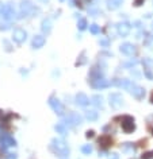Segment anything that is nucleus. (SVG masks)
<instances>
[{"instance_id":"17","label":"nucleus","mask_w":153,"mask_h":159,"mask_svg":"<svg viewBox=\"0 0 153 159\" xmlns=\"http://www.w3.org/2000/svg\"><path fill=\"white\" fill-rule=\"evenodd\" d=\"M111 143H113V140H111V138L107 136V135H103V136L99 138V146L102 148H107L108 146H111Z\"/></svg>"},{"instance_id":"19","label":"nucleus","mask_w":153,"mask_h":159,"mask_svg":"<svg viewBox=\"0 0 153 159\" xmlns=\"http://www.w3.org/2000/svg\"><path fill=\"white\" fill-rule=\"evenodd\" d=\"M123 0H106V4L108 9H117L119 8Z\"/></svg>"},{"instance_id":"5","label":"nucleus","mask_w":153,"mask_h":159,"mask_svg":"<svg viewBox=\"0 0 153 159\" xmlns=\"http://www.w3.org/2000/svg\"><path fill=\"white\" fill-rule=\"evenodd\" d=\"M2 18L6 20V22H11V20L15 18V8H14L12 3H7V4L3 6L2 8Z\"/></svg>"},{"instance_id":"25","label":"nucleus","mask_w":153,"mask_h":159,"mask_svg":"<svg viewBox=\"0 0 153 159\" xmlns=\"http://www.w3.org/2000/svg\"><path fill=\"white\" fill-rule=\"evenodd\" d=\"M81 153L86 154V155H90L91 153H92V146L91 144H86V146L81 147Z\"/></svg>"},{"instance_id":"14","label":"nucleus","mask_w":153,"mask_h":159,"mask_svg":"<svg viewBox=\"0 0 153 159\" xmlns=\"http://www.w3.org/2000/svg\"><path fill=\"white\" fill-rule=\"evenodd\" d=\"M152 59H144V74L148 80H153V69H152Z\"/></svg>"},{"instance_id":"34","label":"nucleus","mask_w":153,"mask_h":159,"mask_svg":"<svg viewBox=\"0 0 153 159\" xmlns=\"http://www.w3.org/2000/svg\"><path fill=\"white\" fill-rule=\"evenodd\" d=\"M3 43H4V46H6V50H7V51H11V49H10L8 42H7V40H4V42H3Z\"/></svg>"},{"instance_id":"6","label":"nucleus","mask_w":153,"mask_h":159,"mask_svg":"<svg viewBox=\"0 0 153 159\" xmlns=\"http://www.w3.org/2000/svg\"><path fill=\"white\" fill-rule=\"evenodd\" d=\"M121 126L122 130L125 131L126 134H130L135 130V124H134V119L131 116H123L121 119Z\"/></svg>"},{"instance_id":"10","label":"nucleus","mask_w":153,"mask_h":159,"mask_svg":"<svg viewBox=\"0 0 153 159\" xmlns=\"http://www.w3.org/2000/svg\"><path fill=\"white\" fill-rule=\"evenodd\" d=\"M91 85H92L95 89H104V88H108L111 85V82L108 80H106L104 77H99V78L91 80Z\"/></svg>"},{"instance_id":"18","label":"nucleus","mask_w":153,"mask_h":159,"mask_svg":"<svg viewBox=\"0 0 153 159\" xmlns=\"http://www.w3.org/2000/svg\"><path fill=\"white\" fill-rule=\"evenodd\" d=\"M42 31L43 34H46V35H49L50 31H52V22H50V19H43L42 20Z\"/></svg>"},{"instance_id":"4","label":"nucleus","mask_w":153,"mask_h":159,"mask_svg":"<svg viewBox=\"0 0 153 159\" xmlns=\"http://www.w3.org/2000/svg\"><path fill=\"white\" fill-rule=\"evenodd\" d=\"M83 119H81V116L77 112H70L68 116L64 117L62 123L65 124L66 127H76V126H80Z\"/></svg>"},{"instance_id":"15","label":"nucleus","mask_w":153,"mask_h":159,"mask_svg":"<svg viewBox=\"0 0 153 159\" xmlns=\"http://www.w3.org/2000/svg\"><path fill=\"white\" fill-rule=\"evenodd\" d=\"M45 42H46V39L43 35H35L31 40V46L34 49H41V47L45 45Z\"/></svg>"},{"instance_id":"40","label":"nucleus","mask_w":153,"mask_h":159,"mask_svg":"<svg viewBox=\"0 0 153 159\" xmlns=\"http://www.w3.org/2000/svg\"><path fill=\"white\" fill-rule=\"evenodd\" d=\"M60 2H64V0H60Z\"/></svg>"},{"instance_id":"33","label":"nucleus","mask_w":153,"mask_h":159,"mask_svg":"<svg viewBox=\"0 0 153 159\" xmlns=\"http://www.w3.org/2000/svg\"><path fill=\"white\" fill-rule=\"evenodd\" d=\"M108 159H119V157H118V154H111Z\"/></svg>"},{"instance_id":"9","label":"nucleus","mask_w":153,"mask_h":159,"mask_svg":"<svg viewBox=\"0 0 153 159\" xmlns=\"http://www.w3.org/2000/svg\"><path fill=\"white\" fill-rule=\"evenodd\" d=\"M49 105L52 107V109L56 112L58 116H62L64 115V105L61 104V101L58 99H56V97H50L49 99Z\"/></svg>"},{"instance_id":"27","label":"nucleus","mask_w":153,"mask_h":159,"mask_svg":"<svg viewBox=\"0 0 153 159\" xmlns=\"http://www.w3.org/2000/svg\"><path fill=\"white\" fill-rule=\"evenodd\" d=\"M99 45L103 46V47H108V45H110V40H108L107 38H102L99 40Z\"/></svg>"},{"instance_id":"13","label":"nucleus","mask_w":153,"mask_h":159,"mask_svg":"<svg viewBox=\"0 0 153 159\" xmlns=\"http://www.w3.org/2000/svg\"><path fill=\"white\" fill-rule=\"evenodd\" d=\"M130 30H131V26L129 25L127 22H121V23H118L117 25V31L122 38L127 36L129 34H130Z\"/></svg>"},{"instance_id":"38","label":"nucleus","mask_w":153,"mask_h":159,"mask_svg":"<svg viewBox=\"0 0 153 159\" xmlns=\"http://www.w3.org/2000/svg\"><path fill=\"white\" fill-rule=\"evenodd\" d=\"M39 2H41V3H47L49 0H39Z\"/></svg>"},{"instance_id":"22","label":"nucleus","mask_w":153,"mask_h":159,"mask_svg":"<svg viewBox=\"0 0 153 159\" xmlns=\"http://www.w3.org/2000/svg\"><path fill=\"white\" fill-rule=\"evenodd\" d=\"M54 130L57 131V134H60L61 136H65L66 132H68V130H66V126L64 123H60V124H57L56 127H54Z\"/></svg>"},{"instance_id":"21","label":"nucleus","mask_w":153,"mask_h":159,"mask_svg":"<svg viewBox=\"0 0 153 159\" xmlns=\"http://www.w3.org/2000/svg\"><path fill=\"white\" fill-rule=\"evenodd\" d=\"M86 117H87V120H90V121H95V120H98V117H99V112H96L95 109L86 111Z\"/></svg>"},{"instance_id":"23","label":"nucleus","mask_w":153,"mask_h":159,"mask_svg":"<svg viewBox=\"0 0 153 159\" xmlns=\"http://www.w3.org/2000/svg\"><path fill=\"white\" fill-rule=\"evenodd\" d=\"M122 151L123 153H134V146L131 143H125L122 146Z\"/></svg>"},{"instance_id":"26","label":"nucleus","mask_w":153,"mask_h":159,"mask_svg":"<svg viewBox=\"0 0 153 159\" xmlns=\"http://www.w3.org/2000/svg\"><path fill=\"white\" fill-rule=\"evenodd\" d=\"M90 31H91V34L96 35V34L100 32V27L98 26V25H91V26H90Z\"/></svg>"},{"instance_id":"1","label":"nucleus","mask_w":153,"mask_h":159,"mask_svg":"<svg viewBox=\"0 0 153 159\" xmlns=\"http://www.w3.org/2000/svg\"><path fill=\"white\" fill-rule=\"evenodd\" d=\"M111 84L115 85L117 88H122V89L127 90L131 96L135 97V99H138V100L144 99V96H145V89H144V88L140 86V85H137V84H134V82H131L130 80L115 78V80H113V82H111Z\"/></svg>"},{"instance_id":"8","label":"nucleus","mask_w":153,"mask_h":159,"mask_svg":"<svg viewBox=\"0 0 153 159\" xmlns=\"http://www.w3.org/2000/svg\"><path fill=\"white\" fill-rule=\"evenodd\" d=\"M108 101H110V105L114 109H119L123 105V97H122L121 93H111L108 96Z\"/></svg>"},{"instance_id":"37","label":"nucleus","mask_w":153,"mask_h":159,"mask_svg":"<svg viewBox=\"0 0 153 159\" xmlns=\"http://www.w3.org/2000/svg\"><path fill=\"white\" fill-rule=\"evenodd\" d=\"M2 8H3V4L0 3V18H2Z\"/></svg>"},{"instance_id":"36","label":"nucleus","mask_w":153,"mask_h":159,"mask_svg":"<svg viewBox=\"0 0 153 159\" xmlns=\"http://www.w3.org/2000/svg\"><path fill=\"white\" fill-rule=\"evenodd\" d=\"M81 58H84V53H83V55H81ZM84 62H86V59H81L80 62H77V63H76V65H83Z\"/></svg>"},{"instance_id":"7","label":"nucleus","mask_w":153,"mask_h":159,"mask_svg":"<svg viewBox=\"0 0 153 159\" xmlns=\"http://www.w3.org/2000/svg\"><path fill=\"white\" fill-rule=\"evenodd\" d=\"M0 146H2L3 150H7L8 147H14L16 146L15 139L8 134H2L0 135Z\"/></svg>"},{"instance_id":"28","label":"nucleus","mask_w":153,"mask_h":159,"mask_svg":"<svg viewBox=\"0 0 153 159\" xmlns=\"http://www.w3.org/2000/svg\"><path fill=\"white\" fill-rule=\"evenodd\" d=\"M91 0H76V6H80V7H84L86 4H90Z\"/></svg>"},{"instance_id":"20","label":"nucleus","mask_w":153,"mask_h":159,"mask_svg":"<svg viewBox=\"0 0 153 159\" xmlns=\"http://www.w3.org/2000/svg\"><path fill=\"white\" fill-rule=\"evenodd\" d=\"M91 104L96 108H102L103 107V99H102V96H98V94L92 96L91 97Z\"/></svg>"},{"instance_id":"24","label":"nucleus","mask_w":153,"mask_h":159,"mask_svg":"<svg viewBox=\"0 0 153 159\" xmlns=\"http://www.w3.org/2000/svg\"><path fill=\"white\" fill-rule=\"evenodd\" d=\"M87 20L86 19H83V18H81V19H79V22H77V28H79L80 30V31H83V30H86L87 28Z\"/></svg>"},{"instance_id":"29","label":"nucleus","mask_w":153,"mask_h":159,"mask_svg":"<svg viewBox=\"0 0 153 159\" xmlns=\"http://www.w3.org/2000/svg\"><path fill=\"white\" fill-rule=\"evenodd\" d=\"M8 28H11V25L10 23H6V25H0V30H8Z\"/></svg>"},{"instance_id":"35","label":"nucleus","mask_w":153,"mask_h":159,"mask_svg":"<svg viewBox=\"0 0 153 159\" xmlns=\"http://www.w3.org/2000/svg\"><path fill=\"white\" fill-rule=\"evenodd\" d=\"M18 157H16V154H8V157H7V159H16Z\"/></svg>"},{"instance_id":"32","label":"nucleus","mask_w":153,"mask_h":159,"mask_svg":"<svg viewBox=\"0 0 153 159\" xmlns=\"http://www.w3.org/2000/svg\"><path fill=\"white\" fill-rule=\"evenodd\" d=\"M142 3H144V0H134V6H141L142 4Z\"/></svg>"},{"instance_id":"3","label":"nucleus","mask_w":153,"mask_h":159,"mask_svg":"<svg viewBox=\"0 0 153 159\" xmlns=\"http://www.w3.org/2000/svg\"><path fill=\"white\" fill-rule=\"evenodd\" d=\"M38 12V9L35 8V6L33 4L31 0H22L20 2V12H19V18H30L34 16Z\"/></svg>"},{"instance_id":"31","label":"nucleus","mask_w":153,"mask_h":159,"mask_svg":"<svg viewBox=\"0 0 153 159\" xmlns=\"http://www.w3.org/2000/svg\"><path fill=\"white\" fill-rule=\"evenodd\" d=\"M94 135H95V132L94 131H87V134H86V136L90 139V138H94Z\"/></svg>"},{"instance_id":"30","label":"nucleus","mask_w":153,"mask_h":159,"mask_svg":"<svg viewBox=\"0 0 153 159\" xmlns=\"http://www.w3.org/2000/svg\"><path fill=\"white\" fill-rule=\"evenodd\" d=\"M152 157H153V151H152V153H148V154L142 155V159H151Z\"/></svg>"},{"instance_id":"39","label":"nucleus","mask_w":153,"mask_h":159,"mask_svg":"<svg viewBox=\"0 0 153 159\" xmlns=\"http://www.w3.org/2000/svg\"><path fill=\"white\" fill-rule=\"evenodd\" d=\"M152 31H153V23H152Z\"/></svg>"},{"instance_id":"11","label":"nucleus","mask_w":153,"mask_h":159,"mask_svg":"<svg viewBox=\"0 0 153 159\" xmlns=\"http://www.w3.org/2000/svg\"><path fill=\"white\" fill-rule=\"evenodd\" d=\"M119 50L122 54H125V55H129V57H133L135 54V46L133 45V43H129V42H125L122 43V45L119 46Z\"/></svg>"},{"instance_id":"2","label":"nucleus","mask_w":153,"mask_h":159,"mask_svg":"<svg viewBox=\"0 0 153 159\" xmlns=\"http://www.w3.org/2000/svg\"><path fill=\"white\" fill-rule=\"evenodd\" d=\"M50 148H52L53 153L56 154L57 157H60L61 159L68 158V155H69V147H68V144L62 139H60V138H54L52 140Z\"/></svg>"},{"instance_id":"12","label":"nucleus","mask_w":153,"mask_h":159,"mask_svg":"<svg viewBox=\"0 0 153 159\" xmlns=\"http://www.w3.org/2000/svg\"><path fill=\"white\" fill-rule=\"evenodd\" d=\"M27 38V32L25 31L23 28H15L14 30V34H12V39L15 40L16 43H23Z\"/></svg>"},{"instance_id":"16","label":"nucleus","mask_w":153,"mask_h":159,"mask_svg":"<svg viewBox=\"0 0 153 159\" xmlns=\"http://www.w3.org/2000/svg\"><path fill=\"white\" fill-rule=\"evenodd\" d=\"M91 103V100L87 97V94L84 93H77L76 94V104L80 107H87Z\"/></svg>"}]
</instances>
